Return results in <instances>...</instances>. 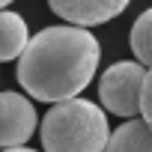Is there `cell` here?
Returning a JSON list of instances; mask_svg holds the SVG:
<instances>
[{
  "mask_svg": "<svg viewBox=\"0 0 152 152\" xmlns=\"http://www.w3.org/2000/svg\"><path fill=\"white\" fill-rule=\"evenodd\" d=\"M131 51L143 66H152V6L131 24Z\"/></svg>",
  "mask_w": 152,
  "mask_h": 152,
  "instance_id": "obj_8",
  "label": "cell"
},
{
  "mask_svg": "<svg viewBox=\"0 0 152 152\" xmlns=\"http://www.w3.org/2000/svg\"><path fill=\"white\" fill-rule=\"evenodd\" d=\"M0 3H3V6H9V3H15V0H0Z\"/></svg>",
  "mask_w": 152,
  "mask_h": 152,
  "instance_id": "obj_11",
  "label": "cell"
},
{
  "mask_svg": "<svg viewBox=\"0 0 152 152\" xmlns=\"http://www.w3.org/2000/svg\"><path fill=\"white\" fill-rule=\"evenodd\" d=\"M0 116H3V146L6 149L27 143L30 134L36 131V125H39L33 102H27L24 96H18L12 90H6L0 96Z\"/></svg>",
  "mask_w": 152,
  "mask_h": 152,
  "instance_id": "obj_4",
  "label": "cell"
},
{
  "mask_svg": "<svg viewBox=\"0 0 152 152\" xmlns=\"http://www.w3.org/2000/svg\"><path fill=\"white\" fill-rule=\"evenodd\" d=\"M45 152H104L110 143L107 113L90 99L57 102L42 116Z\"/></svg>",
  "mask_w": 152,
  "mask_h": 152,
  "instance_id": "obj_2",
  "label": "cell"
},
{
  "mask_svg": "<svg viewBox=\"0 0 152 152\" xmlns=\"http://www.w3.org/2000/svg\"><path fill=\"white\" fill-rule=\"evenodd\" d=\"M131 0H48L54 15H60L69 24L78 27H96L104 24L128 9Z\"/></svg>",
  "mask_w": 152,
  "mask_h": 152,
  "instance_id": "obj_5",
  "label": "cell"
},
{
  "mask_svg": "<svg viewBox=\"0 0 152 152\" xmlns=\"http://www.w3.org/2000/svg\"><path fill=\"white\" fill-rule=\"evenodd\" d=\"M143 84H146V66L140 60H122L102 75L99 99L107 113L134 119L143 104Z\"/></svg>",
  "mask_w": 152,
  "mask_h": 152,
  "instance_id": "obj_3",
  "label": "cell"
},
{
  "mask_svg": "<svg viewBox=\"0 0 152 152\" xmlns=\"http://www.w3.org/2000/svg\"><path fill=\"white\" fill-rule=\"evenodd\" d=\"M143 119L152 125V69L146 72V84H143V104H140Z\"/></svg>",
  "mask_w": 152,
  "mask_h": 152,
  "instance_id": "obj_9",
  "label": "cell"
},
{
  "mask_svg": "<svg viewBox=\"0 0 152 152\" xmlns=\"http://www.w3.org/2000/svg\"><path fill=\"white\" fill-rule=\"evenodd\" d=\"M104 152H152V125L146 119H125L110 134Z\"/></svg>",
  "mask_w": 152,
  "mask_h": 152,
  "instance_id": "obj_7",
  "label": "cell"
},
{
  "mask_svg": "<svg viewBox=\"0 0 152 152\" xmlns=\"http://www.w3.org/2000/svg\"><path fill=\"white\" fill-rule=\"evenodd\" d=\"M3 152H36V149H27V146H15V149H3Z\"/></svg>",
  "mask_w": 152,
  "mask_h": 152,
  "instance_id": "obj_10",
  "label": "cell"
},
{
  "mask_svg": "<svg viewBox=\"0 0 152 152\" xmlns=\"http://www.w3.org/2000/svg\"><path fill=\"white\" fill-rule=\"evenodd\" d=\"M0 36H3V42H0V60L3 63H12V60H21V54L27 51L30 45V33H27V21L6 9L3 15H0Z\"/></svg>",
  "mask_w": 152,
  "mask_h": 152,
  "instance_id": "obj_6",
  "label": "cell"
},
{
  "mask_svg": "<svg viewBox=\"0 0 152 152\" xmlns=\"http://www.w3.org/2000/svg\"><path fill=\"white\" fill-rule=\"evenodd\" d=\"M102 45L90 27L57 24L39 30L18 60L15 78L36 102L78 99L96 78Z\"/></svg>",
  "mask_w": 152,
  "mask_h": 152,
  "instance_id": "obj_1",
  "label": "cell"
}]
</instances>
